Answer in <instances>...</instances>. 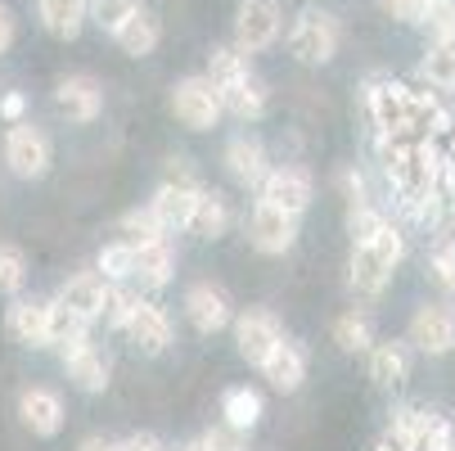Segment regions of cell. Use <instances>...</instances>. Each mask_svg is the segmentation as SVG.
Listing matches in <instances>:
<instances>
[{
	"label": "cell",
	"mask_w": 455,
	"mask_h": 451,
	"mask_svg": "<svg viewBox=\"0 0 455 451\" xmlns=\"http://www.w3.org/2000/svg\"><path fill=\"white\" fill-rule=\"evenodd\" d=\"M339 41H343V32H339V19L334 14H324V10H302L298 14V23L289 28V50H293V59L298 63H330L334 54H339Z\"/></svg>",
	"instance_id": "1"
},
{
	"label": "cell",
	"mask_w": 455,
	"mask_h": 451,
	"mask_svg": "<svg viewBox=\"0 0 455 451\" xmlns=\"http://www.w3.org/2000/svg\"><path fill=\"white\" fill-rule=\"evenodd\" d=\"M284 28V14H280V0H243L235 10V50L239 54H257L275 45Z\"/></svg>",
	"instance_id": "2"
},
{
	"label": "cell",
	"mask_w": 455,
	"mask_h": 451,
	"mask_svg": "<svg viewBox=\"0 0 455 451\" xmlns=\"http://www.w3.org/2000/svg\"><path fill=\"white\" fill-rule=\"evenodd\" d=\"M172 113H176V122L189 126V132H208V126H217V117L226 109H221V95L208 77H185V82L172 86Z\"/></svg>",
	"instance_id": "3"
},
{
	"label": "cell",
	"mask_w": 455,
	"mask_h": 451,
	"mask_svg": "<svg viewBox=\"0 0 455 451\" xmlns=\"http://www.w3.org/2000/svg\"><path fill=\"white\" fill-rule=\"evenodd\" d=\"M5 163L14 176L23 181H36L50 172L54 163V149H50V136L41 132V126H28V122H14L10 136H5Z\"/></svg>",
	"instance_id": "4"
},
{
	"label": "cell",
	"mask_w": 455,
	"mask_h": 451,
	"mask_svg": "<svg viewBox=\"0 0 455 451\" xmlns=\"http://www.w3.org/2000/svg\"><path fill=\"white\" fill-rule=\"evenodd\" d=\"M365 109L379 126V136H393V132H406L411 136V104H406V86L402 82H387V77H374L365 86Z\"/></svg>",
	"instance_id": "5"
},
{
	"label": "cell",
	"mask_w": 455,
	"mask_h": 451,
	"mask_svg": "<svg viewBox=\"0 0 455 451\" xmlns=\"http://www.w3.org/2000/svg\"><path fill=\"white\" fill-rule=\"evenodd\" d=\"M284 339V330H280V320L271 316V311H243L239 320H235V343H239V357L248 361V366H262L267 357H271V348Z\"/></svg>",
	"instance_id": "6"
},
{
	"label": "cell",
	"mask_w": 455,
	"mask_h": 451,
	"mask_svg": "<svg viewBox=\"0 0 455 451\" xmlns=\"http://www.w3.org/2000/svg\"><path fill=\"white\" fill-rule=\"evenodd\" d=\"M411 343L428 357H442L455 348V311L442 302H428L411 316Z\"/></svg>",
	"instance_id": "7"
},
{
	"label": "cell",
	"mask_w": 455,
	"mask_h": 451,
	"mask_svg": "<svg viewBox=\"0 0 455 451\" xmlns=\"http://www.w3.org/2000/svg\"><path fill=\"white\" fill-rule=\"evenodd\" d=\"M257 189H262L267 204H275V208H284L293 217H302L307 204H311V176L302 167H275V172L262 176V185H257Z\"/></svg>",
	"instance_id": "8"
},
{
	"label": "cell",
	"mask_w": 455,
	"mask_h": 451,
	"mask_svg": "<svg viewBox=\"0 0 455 451\" xmlns=\"http://www.w3.org/2000/svg\"><path fill=\"white\" fill-rule=\"evenodd\" d=\"M54 104H59V113L68 117V122H95L100 109H104V91H100L95 77L73 73V77H63L54 86Z\"/></svg>",
	"instance_id": "9"
},
{
	"label": "cell",
	"mask_w": 455,
	"mask_h": 451,
	"mask_svg": "<svg viewBox=\"0 0 455 451\" xmlns=\"http://www.w3.org/2000/svg\"><path fill=\"white\" fill-rule=\"evenodd\" d=\"M293 239H298V217L275 208V204H267V199H257V208H252V244L262 253H284V248H293Z\"/></svg>",
	"instance_id": "10"
},
{
	"label": "cell",
	"mask_w": 455,
	"mask_h": 451,
	"mask_svg": "<svg viewBox=\"0 0 455 451\" xmlns=\"http://www.w3.org/2000/svg\"><path fill=\"white\" fill-rule=\"evenodd\" d=\"M185 316H189V326L199 330V334H217V330H226L230 326V298H226V289H217V285H194L189 294H185Z\"/></svg>",
	"instance_id": "11"
},
{
	"label": "cell",
	"mask_w": 455,
	"mask_h": 451,
	"mask_svg": "<svg viewBox=\"0 0 455 451\" xmlns=\"http://www.w3.org/2000/svg\"><path fill=\"white\" fill-rule=\"evenodd\" d=\"M122 334L132 339L140 352H149V357H158V352H167V343H172V320L163 316V307L158 302H136V311H132V320L122 326Z\"/></svg>",
	"instance_id": "12"
},
{
	"label": "cell",
	"mask_w": 455,
	"mask_h": 451,
	"mask_svg": "<svg viewBox=\"0 0 455 451\" xmlns=\"http://www.w3.org/2000/svg\"><path fill=\"white\" fill-rule=\"evenodd\" d=\"M199 195H204L199 181H163L149 208H154V217L163 221V230H180V226L189 221L194 199H199Z\"/></svg>",
	"instance_id": "13"
},
{
	"label": "cell",
	"mask_w": 455,
	"mask_h": 451,
	"mask_svg": "<svg viewBox=\"0 0 455 451\" xmlns=\"http://www.w3.org/2000/svg\"><path fill=\"white\" fill-rule=\"evenodd\" d=\"M262 374L275 383L280 393H298L302 379H307V348L293 343V339H280V343L271 348V357L262 361Z\"/></svg>",
	"instance_id": "14"
},
{
	"label": "cell",
	"mask_w": 455,
	"mask_h": 451,
	"mask_svg": "<svg viewBox=\"0 0 455 451\" xmlns=\"http://www.w3.org/2000/svg\"><path fill=\"white\" fill-rule=\"evenodd\" d=\"M217 95H221V109H226V113H235L239 122H257V117L267 113V82L257 77L252 68H248L243 77L226 82Z\"/></svg>",
	"instance_id": "15"
},
{
	"label": "cell",
	"mask_w": 455,
	"mask_h": 451,
	"mask_svg": "<svg viewBox=\"0 0 455 451\" xmlns=\"http://www.w3.org/2000/svg\"><path fill=\"white\" fill-rule=\"evenodd\" d=\"M63 366H68V379L77 383L82 393H104L108 389V361L82 339L73 348H63Z\"/></svg>",
	"instance_id": "16"
},
{
	"label": "cell",
	"mask_w": 455,
	"mask_h": 451,
	"mask_svg": "<svg viewBox=\"0 0 455 451\" xmlns=\"http://www.w3.org/2000/svg\"><path fill=\"white\" fill-rule=\"evenodd\" d=\"M226 167H230V176H235L239 185H262V176L271 172L267 145L257 141V136H235V141L226 145Z\"/></svg>",
	"instance_id": "17"
},
{
	"label": "cell",
	"mask_w": 455,
	"mask_h": 451,
	"mask_svg": "<svg viewBox=\"0 0 455 451\" xmlns=\"http://www.w3.org/2000/svg\"><path fill=\"white\" fill-rule=\"evenodd\" d=\"M19 415H23V424H28L36 438H54V433L63 429V402H59V393H50V389H28V393L19 398Z\"/></svg>",
	"instance_id": "18"
},
{
	"label": "cell",
	"mask_w": 455,
	"mask_h": 451,
	"mask_svg": "<svg viewBox=\"0 0 455 451\" xmlns=\"http://www.w3.org/2000/svg\"><path fill=\"white\" fill-rule=\"evenodd\" d=\"M172 271H176V248L167 244V235L136 244V262H132V276H140L149 289H163V285L172 280Z\"/></svg>",
	"instance_id": "19"
},
{
	"label": "cell",
	"mask_w": 455,
	"mask_h": 451,
	"mask_svg": "<svg viewBox=\"0 0 455 451\" xmlns=\"http://www.w3.org/2000/svg\"><path fill=\"white\" fill-rule=\"evenodd\" d=\"M108 285L113 280H104L100 271H82V276H73L68 285L59 289V302H68L77 316H86V320H100V311H104V298H108Z\"/></svg>",
	"instance_id": "20"
},
{
	"label": "cell",
	"mask_w": 455,
	"mask_h": 451,
	"mask_svg": "<svg viewBox=\"0 0 455 451\" xmlns=\"http://www.w3.org/2000/svg\"><path fill=\"white\" fill-rule=\"evenodd\" d=\"M113 41L122 45V54L145 59V54H154V50H158V41H163V23H158V14L136 10L132 19H126V23L113 32Z\"/></svg>",
	"instance_id": "21"
},
{
	"label": "cell",
	"mask_w": 455,
	"mask_h": 451,
	"mask_svg": "<svg viewBox=\"0 0 455 451\" xmlns=\"http://www.w3.org/2000/svg\"><path fill=\"white\" fill-rule=\"evenodd\" d=\"M370 379L379 389H402L411 379V352L406 343H370Z\"/></svg>",
	"instance_id": "22"
},
{
	"label": "cell",
	"mask_w": 455,
	"mask_h": 451,
	"mask_svg": "<svg viewBox=\"0 0 455 451\" xmlns=\"http://www.w3.org/2000/svg\"><path fill=\"white\" fill-rule=\"evenodd\" d=\"M86 5L91 0H36V14H41V28L59 41H73L86 23Z\"/></svg>",
	"instance_id": "23"
},
{
	"label": "cell",
	"mask_w": 455,
	"mask_h": 451,
	"mask_svg": "<svg viewBox=\"0 0 455 451\" xmlns=\"http://www.w3.org/2000/svg\"><path fill=\"white\" fill-rule=\"evenodd\" d=\"M387 280H393V267H387L370 244H356L352 248V289L361 298H379L387 289Z\"/></svg>",
	"instance_id": "24"
},
{
	"label": "cell",
	"mask_w": 455,
	"mask_h": 451,
	"mask_svg": "<svg viewBox=\"0 0 455 451\" xmlns=\"http://www.w3.org/2000/svg\"><path fill=\"white\" fill-rule=\"evenodd\" d=\"M5 326H10V334H14L19 343H28V348H50V339H45V302H36V298L10 302Z\"/></svg>",
	"instance_id": "25"
},
{
	"label": "cell",
	"mask_w": 455,
	"mask_h": 451,
	"mask_svg": "<svg viewBox=\"0 0 455 451\" xmlns=\"http://www.w3.org/2000/svg\"><path fill=\"white\" fill-rule=\"evenodd\" d=\"M86 330H91V320L86 316H77L68 302H45V339H50V348H73V343H82L86 339Z\"/></svg>",
	"instance_id": "26"
},
{
	"label": "cell",
	"mask_w": 455,
	"mask_h": 451,
	"mask_svg": "<svg viewBox=\"0 0 455 451\" xmlns=\"http://www.w3.org/2000/svg\"><path fill=\"white\" fill-rule=\"evenodd\" d=\"M419 82H428L433 91H455V41H433L419 59Z\"/></svg>",
	"instance_id": "27"
},
{
	"label": "cell",
	"mask_w": 455,
	"mask_h": 451,
	"mask_svg": "<svg viewBox=\"0 0 455 451\" xmlns=\"http://www.w3.org/2000/svg\"><path fill=\"white\" fill-rule=\"evenodd\" d=\"M226 226H230V213H226V204L217 195H199V199H194V213H189L185 230H194L199 239H217V235H226Z\"/></svg>",
	"instance_id": "28"
},
{
	"label": "cell",
	"mask_w": 455,
	"mask_h": 451,
	"mask_svg": "<svg viewBox=\"0 0 455 451\" xmlns=\"http://www.w3.org/2000/svg\"><path fill=\"white\" fill-rule=\"evenodd\" d=\"M221 415H226L230 429L248 433L257 420H262V398H257L252 389H230V393L221 398Z\"/></svg>",
	"instance_id": "29"
},
{
	"label": "cell",
	"mask_w": 455,
	"mask_h": 451,
	"mask_svg": "<svg viewBox=\"0 0 455 451\" xmlns=\"http://www.w3.org/2000/svg\"><path fill=\"white\" fill-rule=\"evenodd\" d=\"M334 343H339L343 352H370V343H374L370 316H361V311L339 316V320H334Z\"/></svg>",
	"instance_id": "30"
},
{
	"label": "cell",
	"mask_w": 455,
	"mask_h": 451,
	"mask_svg": "<svg viewBox=\"0 0 455 451\" xmlns=\"http://www.w3.org/2000/svg\"><path fill=\"white\" fill-rule=\"evenodd\" d=\"M136 10H140V0H91V5H86V19H91L104 36H113Z\"/></svg>",
	"instance_id": "31"
},
{
	"label": "cell",
	"mask_w": 455,
	"mask_h": 451,
	"mask_svg": "<svg viewBox=\"0 0 455 451\" xmlns=\"http://www.w3.org/2000/svg\"><path fill=\"white\" fill-rule=\"evenodd\" d=\"M248 73V54H239L235 45H217L212 54H208V82L221 91L226 82H235V77H243Z\"/></svg>",
	"instance_id": "32"
},
{
	"label": "cell",
	"mask_w": 455,
	"mask_h": 451,
	"mask_svg": "<svg viewBox=\"0 0 455 451\" xmlns=\"http://www.w3.org/2000/svg\"><path fill=\"white\" fill-rule=\"evenodd\" d=\"M132 262H136V244L132 239L100 248V276L104 280H126V276H132Z\"/></svg>",
	"instance_id": "33"
},
{
	"label": "cell",
	"mask_w": 455,
	"mask_h": 451,
	"mask_svg": "<svg viewBox=\"0 0 455 451\" xmlns=\"http://www.w3.org/2000/svg\"><path fill=\"white\" fill-rule=\"evenodd\" d=\"M428 411H419V407H402V411H393V424H387V438H397L406 451L415 447V438L428 429Z\"/></svg>",
	"instance_id": "34"
},
{
	"label": "cell",
	"mask_w": 455,
	"mask_h": 451,
	"mask_svg": "<svg viewBox=\"0 0 455 451\" xmlns=\"http://www.w3.org/2000/svg\"><path fill=\"white\" fill-rule=\"evenodd\" d=\"M28 280V257L14 244H0V294H19Z\"/></svg>",
	"instance_id": "35"
},
{
	"label": "cell",
	"mask_w": 455,
	"mask_h": 451,
	"mask_svg": "<svg viewBox=\"0 0 455 451\" xmlns=\"http://www.w3.org/2000/svg\"><path fill=\"white\" fill-rule=\"evenodd\" d=\"M136 294L132 289H122V285H108V298H104V311H100V320L104 326H113V330H122L126 320H132V311H136Z\"/></svg>",
	"instance_id": "36"
},
{
	"label": "cell",
	"mask_w": 455,
	"mask_h": 451,
	"mask_svg": "<svg viewBox=\"0 0 455 451\" xmlns=\"http://www.w3.org/2000/svg\"><path fill=\"white\" fill-rule=\"evenodd\" d=\"M419 23L428 28L433 41H455V0H433Z\"/></svg>",
	"instance_id": "37"
},
{
	"label": "cell",
	"mask_w": 455,
	"mask_h": 451,
	"mask_svg": "<svg viewBox=\"0 0 455 451\" xmlns=\"http://www.w3.org/2000/svg\"><path fill=\"white\" fill-rule=\"evenodd\" d=\"M387 226L383 213H374L370 204H352V217H347V230H352V244H370L379 230Z\"/></svg>",
	"instance_id": "38"
},
{
	"label": "cell",
	"mask_w": 455,
	"mask_h": 451,
	"mask_svg": "<svg viewBox=\"0 0 455 451\" xmlns=\"http://www.w3.org/2000/svg\"><path fill=\"white\" fill-rule=\"evenodd\" d=\"M122 230L132 235V244H145V239L167 235V230H163V221L154 217V208H136V213H126V217H122Z\"/></svg>",
	"instance_id": "39"
},
{
	"label": "cell",
	"mask_w": 455,
	"mask_h": 451,
	"mask_svg": "<svg viewBox=\"0 0 455 451\" xmlns=\"http://www.w3.org/2000/svg\"><path fill=\"white\" fill-rule=\"evenodd\" d=\"M451 447H455V429H451V420L433 415V420H428V429L415 438V447H411V451H451Z\"/></svg>",
	"instance_id": "40"
},
{
	"label": "cell",
	"mask_w": 455,
	"mask_h": 451,
	"mask_svg": "<svg viewBox=\"0 0 455 451\" xmlns=\"http://www.w3.org/2000/svg\"><path fill=\"white\" fill-rule=\"evenodd\" d=\"M370 248H374V253L383 257V262H387V267H397V262H402V257H406V239H402V235H397L393 226H383V230H379V235L370 239Z\"/></svg>",
	"instance_id": "41"
},
{
	"label": "cell",
	"mask_w": 455,
	"mask_h": 451,
	"mask_svg": "<svg viewBox=\"0 0 455 451\" xmlns=\"http://www.w3.org/2000/svg\"><path fill=\"white\" fill-rule=\"evenodd\" d=\"M199 442H204V451H248V447H243V438H239V429H230V424L208 429Z\"/></svg>",
	"instance_id": "42"
},
{
	"label": "cell",
	"mask_w": 455,
	"mask_h": 451,
	"mask_svg": "<svg viewBox=\"0 0 455 451\" xmlns=\"http://www.w3.org/2000/svg\"><path fill=\"white\" fill-rule=\"evenodd\" d=\"M379 5L393 14L397 23H419L424 19V10H428V0H379Z\"/></svg>",
	"instance_id": "43"
},
{
	"label": "cell",
	"mask_w": 455,
	"mask_h": 451,
	"mask_svg": "<svg viewBox=\"0 0 455 451\" xmlns=\"http://www.w3.org/2000/svg\"><path fill=\"white\" fill-rule=\"evenodd\" d=\"M433 276H437V285L455 289V267H451V257H446V253H433Z\"/></svg>",
	"instance_id": "44"
},
{
	"label": "cell",
	"mask_w": 455,
	"mask_h": 451,
	"mask_svg": "<svg viewBox=\"0 0 455 451\" xmlns=\"http://www.w3.org/2000/svg\"><path fill=\"white\" fill-rule=\"evenodd\" d=\"M122 451H167V447H163L154 433H132V438L122 442Z\"/></svg>",
	"instance_id": "45"
},
{
	"label": "cell",
	"mask_w": 455,
	"mask_h": 451,
	"mask_svg": "<svg viewBox=\"0 0 455 451\" xmlns=\"http://www.w3.org/2000/svg\"><path fill=\"white\" fill-rule=\"evenodd\" d=\"M10 45H14V14H10V5H0V54Z\"/></svg>",
	"instance_id": "46"
},
{
	"label": "cell",
	"mask_w": 455,
	"mask_h": 451,
	"mask_svg": "<svg viewBox=\"0 0 455 451\" xmlns=\"http://www.w3.org/2000/svg\"><path fill=\"white\" fill-rule=\"evenodd\" d=\"M23 109H28V100H23L19 91H10L5 100H0V113H5L10 122H19V117H23Z\"/></svg>",
	"instance_id": "47"
},
{
	"label": "cell",
	"mask_w": 455,
	"mask_h": 451,
	"mask_svg": "<svg viewBox=\"0 0 455 451\" xmlns=\"http://www.w3.org/2000/svg\"><path fill=\"white\" fill-rule=\"evenodd\" d=\"M167 181H194L189 163H185V158H172V167H167Z\"/></svg>",
	"instance_id": "48"
},
{
	"label": "cell",
	"mask_w": 455,
	"mask_h": 451,
	"mask_svg": "<svg viewBox=\"0 0 455 451\" xmlns=\"http://www.w3.org/2000/svg\"><path fill=\"white\" fill-rule=\"evenodd\" d=\"M82 451H122V442H108V438H100V433H95V438H86V442H82Z\"/></svg>",
	"instance_id": "49"
},
{
	"label": "cell",
	"mask_w": 455,
	"mask_h": 451,
	"mask_svg": "<svg viewBox=\"0 0 455 451\" xmlns=\"http://www.w3.org/2000/svg\"><path fill=\"white\" fill-rule=\"evenodd\" d=\"M374 451H406V447H402V442H397V438H387V433H383V438H379V447H374Z\"/></svg>",
	"instance_id": "50"
},
{
	"label": "cell",
	"mask_w": 455,
	"mask_h": 451,
	"mask_svg": "<svg viewBox=\"0 0 455 451\" xmlns=\"http://www.w3.org/2000/svg\"><path fill=\"white\" fill-rule=\"evenodd\" d=\"M176 451H204V442H185V447H176Z\"/></svg>",
	"instance_id": "51"
},
{
	"label": "cell",
	"mask_w": 455,
	"mask_h": 451,
	"mask_svg": "<svg viewBox=\"0 0 455 451\" xmlns=\"http://www.w3.org/2000/svg\"><path fill=\"white\" fill-rule=\"evenodd\" d=\"M442 253H446V257H451V267H455V239H451V248H442Z\"/></svg>",
	"instance_id": "52"
},
{
	"label": "cell",
	"mask_w": 455,
	"mask_h": 451,
	"mask_svg": "<svg viewBox=\"0 0 455 451\" xmlns=\"http://www.w3.org/2000/svg\"><path fill=\"white\" fill-rule=\"evenodd\" d=\"M451 154H455V122H451Z\"/></svg>",
	"instance_id": "53"
},
{
	"label": "cell",
	"mask_w": 455,
	"mask_h": 451,
	"mask_svg": "<svg viewBox=\"0 0 455 451\" xmlns=\"http://www.w3.org/2000/svg\"><path fill=\"white\" fill-rule=\"evenodd\" d=\"M428 5H433V0H428Z\"/></svg>",
	"instance_id": "54"
},
{
	"label": "cell",
	"mask_w": 455,
	"mask_h": 451,
	"mask_svg": "<svg viewBox=\"0 0 455 451\" xmlns=\"http://www.w3.org/2000/svg\"><path fill=\"white\" fill-rule=\"evenodd\" d=\"M451 451H455V447H451Z\"/></svg>",
	"instance_id": "55"
}]
</instances>
